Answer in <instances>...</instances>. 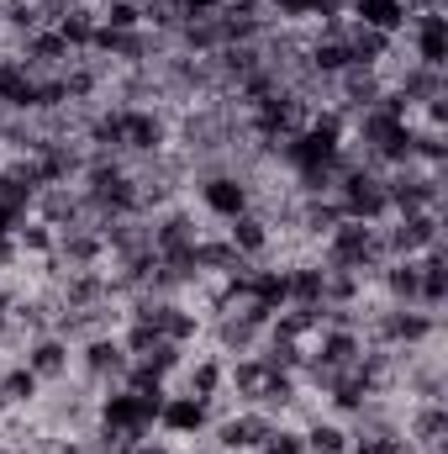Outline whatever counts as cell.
<instances>
[{
    "instance_id": "obj_31",
    "label": "cell",
    "mask_w": 448,
    "mask_h": 454,
    "mask_svg": "<svg viewBox=\"0 0 448 454\" xmlns=\"http://www.w3.org/2000/svg\"><path fill=\"white\" fill-rule=\"evenodd\" d=\"M0 5H5V0H0Z\"/></svg>"
},
{
    "instance_id": "obj_6",
    "label": "cell",
    "mask_w": 448,
    "mask_h": 454,
    "mask_svg": "<svg viewBox=\"0 0 448 454\" xmlns=\"http://www.w3.org/2000/svg\"><path fill=\"white\" fill-rule=\"evenodd\" d=\"M380 232H385V254L390 259H417L433 243H444V212H406V217L380 223Z\"/></svg>"
},
{
    "instance_id": "obj_1",
    "label": "cell",
    "mask_w": 448,
    "mask_h": 454,
    "mask_svg": "<svg viewBox=\"0 0 448 454\" xmlns=\"http://www.w3.org/2000/svg\"><path fill=\"white\" fill-rule=\"evenodd\" d=\"M333 201L337 212L348 217V223H390V196H385V169H375L364 153H359V164H348L343 175H337L333 185Z\"/></svg>"
},
{
    "instance_id": "obj_7",
    "label": "cell",
    "mask_w": 448,
    "mask_h": 454,
    "mask_svg": "<svg viewBox=\"0 0 448 454\" xmlns=\"http://www.w3.org/2000/svg\"><path fill=\"white\" fill-rule=\"evenodd\" d=\"M269 412H259V407H237V412H217L212 418V428H206V444L222 454H253L259 450V439L269 434Z\"/></svg>"
},
{
    "instance_id": "obj_14",
    "label": "cell",
    "mask_w": 448,
    "mask_h": 454,
    "mask_svg": "<svg viewBox=\"0 0 448 454\" xmlns=\"http://www.w3.org/2000/svg\"><path fill=\"white\" fill-rule=\"evenodd\" d=\"M396 43H401V37H385V32L359 27V21H348V32H343L348 59H353V64H364V69H385V64H390V53H396Z\"/></svg>"
},
{
    "instance_id": "obj_21",
    "label": "cell",
    "mask_w": 448,
    "mask_h": 454,
    "mask_svg": "<svg viewBox=\"0 0 448 454\" xmlns=\"http://www.w3.org/2000/svg\"><path fill=\"white\" fill-rule=\"evenodd\" d=\"M16 243H21V259H48L53 243H58V232L48 223H37V217H27V223L16 227Z\"/></svg>"
},
{
    "instance_id": "obj_24",
    "label": "cell",
    "mask_w": 448,
    "mask_h": 454,
    "mask_svg": "<svg viewBox=\"0 0 448 454\" xmlns=\"http://www.w3.org/2000/svg\"><path fill=\"white\" fill-rule=\"evenodd\" d=\"M132 454H180L174 450V444H164V439H153V434H148V439H143V444H137V450Z\"/></svg>"
},
{
    "instance_id": "obj_30",
    "label": "cell",
    "mask_w": 448,
    "mask_h": 454,
    "mask_svg": "<svg viewBox=\"0 0 448 454\" xmlns=\"http://www.w3.org/2000/svg\"><path fill=\"white\" fill-rule=\"evenodd\" d=\"M32 454H48V450H32Z\"/></svg>"
},
{
    "instance_id": "obj_13",
    "label": "cell",
    "mask_w": 448,
    "mask_h": 454,
    "mask_svg": "<svg viewBox=\"0 0 448 454\" xmlns=\"http://www.w3.org/2000/svg\"><path fill=\"white\" fill-rule=\"evenodd\" d=\"M206 333H212V343H217V354H227V359L253 354L259 339H264V328H259L253 317H243V312H222V317H212V323H206Z\"/></svg>"
},
{
    "instance_id": "obj_19",
    "label": "cell",
    "mask_w": 448,
    "mask_h": 454,
    "mask_svg": "<svg viewBox=\"0 0 448 454\" xmlns=\"http://www.w3.org/2000/svg\"><path fill=\"white\" fill-rule=\"evenodd\" d=\"M301 439H306V454H348V423L317 412L301 423Z\"/></svg>"
},
{
    "instance_id": "obj_16",
    "label": "cell",
    "mask_w": 448,
    "mask_h": 454,
    "mask_svg": "<svg viewBox=\"0 0 448 454\" xmlns=\"http://www.w3.org/2000/svg\"><path fill=\"white\" fill-rule=\"evenodd\" d=\"M348 21L375 27V32H385V37H401V32H406V0H353V5H348Z\"/></svg>"
},
{
    "instance_id": "obj_9",
    "label": "cell",
    "mask_w": 448,
    "mask_h": 454,
    "mask_svg": "<svg viewBox=\"0 0 448 454\" xmlns=\"http://www.w3.org/2000/svg\"><path fill=\"white\" fill-rule=\"evenodd\" d=\"M21 364L42 380V386H64L74 375V343L64 333H37L21 343Z\"/></svg>"
},
{
    "instance_id": "obj_27",
    "label": "cell",
    "mask_w": 448,
    "mask_h": 454,
    "mask_svg": "<svg viewBox=\"0 0 448 454\" xmlns=\"http://www.w3.org/2000/svg\"><path fill=\"white\" fill-rule=\"evenodd\" d=\"M0 454H21V450H11V444H0Z\"/></svg>"
},
{
    "instance_id": "obj_2",
    "label": "cell",
    "mask_w": 448,
    "mask_h": 454,
    "mask_svg": "<svg viewBox=\"0 0 448 454\" xmlns=\"http://www.w3.org/2000/svg\"><path fill=\"white\" fill-rule=\"evenodd\" d=\"M116 137L121 159H158L174 143V127L158 106H116Z\"/></svg>"
},
{
    "instance_id": "obj_3",
    "label": "cell",
    "mask_w": 448,
    "mask_h": 454,
    "mask_svg": "<svg viewBox=\"0 0 448 454\" xmlns=\"http://www.w3.org/2000/svg\"><path fill=\"white\" fill-rule=\"evenodd\" d=\"M158 407H164V396H143V391H132V386H106V391H96V423L121 428V434H137V439L153 434Z\"/></svg>"
},
{
    "instance_id": "obj_28",
    "label": "cell",
    "mask_w": 448,
    "mask_h": 454,
    "mask_svg": "<svg viewBox=\"0 0 448 454\" xmlns=\"http://www.w3.org/2000/svg\"><path fill=\"white\" fill-rule=\"evenodd\" d=\"M5 116H11V112H5V101H0V121H5Z\"/></svg>"
},
{
    "instance_id": "obj_8",
    "label": "cell",
    "mask_w": 448,
    "mask_h": 454,
    "mask_svg": "<svg viewBox=\"0 0 448 454\" xmlns=\"http://www.w3.org/2000/svg\"><path fill=\"white\" fill-rule=\"evenodd\" d=\"M212 418H217L212 402H201V396H190V391H169L164 407H158V423H153V428H164L169 439H185V444H190V439H206Z\"/></svg>"
},
{
    "instance_id": "obj_23",
    "label": "cell",
    "mask_w": 448,
    "mask_h": 454,
    "mask_svg": "<svg viewBox=\"0 0 448 454\" xmlns=\"http://www.w3.org/2000/svg\"><path fill=\"white\" fill-rule=\"evenodd\" d=\"M32 201H37V191H32L27 180H16V175L0 164V207L16 212V217H32Z\"/></svg>"
},
{
    "instance_id": "obj_11",
    "label": "cell",
    "mask_w": 448,
    "mask_h": 454,
    "mask_svg": "<svg viewBox=\"0 0 448 454\" xmlns=\"http://www.w3.org/2000/svg\"><path fill=\"white\" fill-rule=\"evenodd\" d=\"M222 238L237 248V259H248V264H269V254H274V243H280V238H274V227H269V217H264V212H253V207H248L243 217H232Z\"/></svg>"
},
{
    "instance_id": "obj_17",
    "label": "cell",
    "mask_w": 448,
    "mask_h": 454,
    "mask_svg": "<svg viewBox=\"0 0 448 454\" xmlns=\"http://www.w3.org/2000/svg\"><path fill=\"white\" fill-rule=\"evenodd\" d=\"M285 280H290V307H322V291H328L322 259H296V264H285Z\"/></svg>"
},
{
    "instance_id": "obj_18",
    "label": "cell",
    "mask_w": 448,
    "mask_h": 454,
    "mask_svg": "<svg viewBox=\"0 0 448 454\" xmlns=\"http://www.w3.org/2000/svg\"><path fill=\"white\" fill-rule=\"evenodd\" d=\"M0 402L11 407V412H21V407H37L42 402V380L21 364V359H11L5 370H0Z\"/></svg>"
},
{
    "instance_id": "obj_22",
    "label": "cell",
    "mask_w": 448,
    "mask_h": 454,
    "mask_svg": "<svg viewBox=\"0 0 448 454\" xmlns=\"http://www.w3.org/2000/svg\"><path fill=\"white\" fill-rule=\"evenodd\" d=\"M96 21L112 27V32H137L143 27V5L137 0H101L96 5Z\"/></svg>"
},
{
    "instance_id": "obj_25",
    "label": "cell",
    "mask_w": 448,
    "mask_h": 454,
    "mask_svg": "<svg viewBox=\"0 0 448 454\" xmlns=\"http://www.w3.org/2000/svg\"><path fill=\"white\" fill-rule=\"evenodd\" d=\"M27 223V217H16V212H5V207H0V238H16V227Z\"/></svg>"
},
{
    "instance_id": "obj_10",
    "label": "cell",
    "mask_w": 448,
    "mask_h": 454,
    "mask_svg": "<svg viewBox=\"0 0 448 454\" xmlns=\"http://www.w3.org/2000/svg\"><path fill=\"white\" fill-rule=\"evenodd\" d=\"M32 217H37V223H48L53 232H69V227L90 223L80 185H42V191H37V201H32Z\"/></svg>"
},
{
    "instance_id": "obj_5",
    "label": "cell",
    "mask_w": 448,
    "mask_h": 454,
    "mask_svg": "<svg viewBox=\"0 0 448 454\" xmlns=\"http://www.w3.org/2000/svg\"><path fill=\"white\" fill-rule=\"evenodd\" d=\"M127 364H132V354L121 348L116 333H96V339L74 343V375L85 380V391H90V396H96V391H106V386H121Z\"/></svg>"
},
{
    "instance_id": "obj_29",
    "label": "cell",
    "mask_w": 448,
    "mask_h": 454,
    "mask_svg": "<svg viewBox=\"0 0 448 454\" xmlns=\"http://www.w3.org/2000/svg\"><path fill=\"white\" fill-rule=\"evenodd\" d=\"M5 412H11V407H5V402H0V418H5Z\"/></svg>"
},
{
    "instance_id": "obj_20",
    "label": "cell",
    "mask_w": 448,
    "mask_h": 454,
    "mask_svg": "<svg viewBox=\"0 0 448 454\" xmlns=\"http://www.w3.org/2000/svg\"><path fill=\"white\" fill-rule=\"evenodd\" d=\"M253 454H306L301 423H285V418H274V423H269V434L259 439V450H253Z\"/></svg>"
},
{
    "instance_id": "obj_26",
    "label": "cell",
    "mask_w": 448,
    "mask_h": 454,
    "mask_svg": "<svg viewBox=\"0 0 448 454\" xmlns=\"http://www.w3.org/2000/svg\"><path fill=\"white\" fill-rule=\"evenodd\" d=\"M180 454H222V450H212V444H196V439H190V444H185Z\"/></svg>"
},
{
    "instance_id": "obj_15",
    "label": "cell",
    "mask_w": 448,
    "mask_h": 454,
    "mask_svg": "<svg viewBox=\"0 0 448 454\" xmlns=\"http://www.w3.org/2000/svg\"><path fill=\"white\" fill-rule=\"evenodd\" d=\"M180 370H185V391H190V396H201V402H212V407L222 402V391H227V359L222 354L185 359ZM217 412H222V407H217Z\"/></svg>"
},
{
    "instance_id": "obj_4",
    "label": "cell",
    "mask_w": 448,
    "mask_h": 454,
    "mask_svg": "<svg viewBox=\"0 0 448 454\" xmlns=\"http://www.w3.org/2000/svg\"><path fill=\"white\" fill-rule=\"evenodd\" d=\"M196 201H201V212L206 217H217V223H232V217H243L248 207H253V175H243V169H201L196 175Z\"/></svg>"
},
{
    "instance_id": "obj_12",
    "label": "cell",
    "mask_w": 448,
    "mask_h": 454,
    "mask_svg": "<svg viewBox=\"0 0 448 454\" xmlns=\"http://www.w3.org/2000/svg\"><path fill=\"white\" fill-rule=\"evenodd\" d=\"M401 434H406L412 450H444L448 407L444 402H406V407H401Z\"/></svg>"
}]
</instances>
